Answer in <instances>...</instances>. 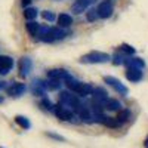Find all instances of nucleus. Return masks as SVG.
Wrapping results in <instances>:
<instances>
[{"mask_svg":"<svg viewBox=\"0 0 148 148\" xmlns=\"http://www.w3.org/2000/svg\"><path fill=\"white\" fill-rule=\"evenodd\" d=\"M12 68H14V59L8 55H0V76H6Z\"/></svg>","mask_w":148,"mask_h":148,"instance_id":"nucleus-9","label":"nucleus"},{"mask_svg":"<svg viewBox=\"0 0 148 148\" xmlns=\"http://www.w3.org/2000/svg\"><path fill=\"white\" fill-rule=\"evenodd\" d=\"M56 21H58V27H62V28H67L73 24V18L68 14H61Z\"/></svg>","mask_w":148,"mask_h":148,"instance_id":"nucleus-18","label":"nucleus"},{"mask_svg":"<svg viewBox=\"0 0 148 148\" xmlns=\"http://www.w3.org/2000/svg\"><path fill=\"white\" fill-rule=\"evenodd\" d=\"M0 101H2V99H0Z\"/></svg>","mask_w":148,"mask_h":148,"instance_id":"nucleus-36","label":"nucleus"},{"mask_svg":"<svg viewBox=\"0 0 148 148\" xmlns=\"http://www.w3.org/2000/svg\"><path fill=\"white\" fill-rule=\"evenodd\" d=\"M126 79L132 83H136L142 80V70L139 68H127L126 70Z\"/></svg>","mask_w":148,"mask_h":148,"instance_id":"nucleus-15","label":"nucleus"},{"mask_svg":"<svg viewBox=\"0 0 148 148\" xmlns=\"http://www.w3.org/2000/svg\"><path fill=\"white\" fill-rule=\"evenodd\" d=\"M119 52L120 53H123V55H126V56H132V55H135V47H132V46H129V45H126V43H123L121 46H120V49H119Z\"/></svg>","mask_w":148,"mask_h":148,"instance_id":"nucleus-24","label":"nucleus"},{"mask_svg":"<svg viewBox=\"0 0 148 148\" xmlns=\"http://www.w3.org/2000/svg\"><path fill=\"white\" fill-rule=\"evenodd\" d=\"M68 36V31L62 27H49L47 33L45 34V37L42 39V42L45 43H53L56 40H62Z\"/></svg>","mask_w":148,"mask_h":148,"instance_id":"nucleus-4","label":"nucleus"},{"mask_svg":"<svg viewBox=\"0 0 148 148\" xmlns=\"http://www.w3.org/2000/svg\"><path fill=\"white\" fill-rule=\"evenodd\" d=\"M46 136L53 138V139H56V141H64L62 136H59V135H56V133H51V132H46Z\"/></svg>","mask_w":148,"mask_h":148,"instance_id":"nucleus-31","label":"nucleus"},{"mask_svg":"<svg viewBox=\"0 0 148 148\" xmlns=\"http://www.w3.org/2000/svg\"><path fill=\"white\" fill-rule=\"evenodd\" d=\"M59 104H61V105H64V107L71 108L74 113H76L77 108L82 105V102L79 101L77 95L71 93L70 90H62V92L59 93Z\"/></svg>","mask_w":148,"mask_h":148,"instance_id":"nucleus-2","label":"nucleus"},{"mask_svg":"<svg viewBox=\"0 0 148 148\" xmlns=\"http://www.w3.org/2000/svg\"><path fill=\"white\" fill-rule=\"evenodd\" d=\"M104 82L110 86V88H113L117 93H120L121 96H126V95L129 93V89L126 88V86L123 84L119 79H116V77H113V76H105V77H104Z\"/></svg>","mask_w":148,"mask_h":148,"instance_id":"nucleus-5","label":"nucleus"},{"mask_svg":"<svg viewBox=\"0 0 148 148\" xmlns=\"http://www.w3.org/2000/svg\"><path fill=\"white\" fill-rule=\"evenodd\" d=\"M125 61H126L125 55L120 53V52H116V53L113 55V62H114L116 65H121V64H125Z\"/></svg>","mask_w":148,"mask_h":148,"instance_id":"nucleus-30","label":"nucleus"},{"mask_svg":"<svg viewBox=\"0 0 148 148\" xmlns=\"http://www.w3.org/2000/svg\"><path fill=\"white\" fill-rule=\"evenodd\" d=\"M80 83H82V82H80V80H77L76 77H73L71 74H68V76L64 79V84L67 86V88H68L71 92H74V89H76Z\"/></svg>","mask_w":148,"mask_h":148,"instance_id":"nucleus-19","label":"nucleus"},{"mask_svg":"<svg viewBox=\"0 0 148 148\" xmlns=\"http://www.w3.org/2000/svg\"><path fill=\"white\" fill-rule=\"evenodd\" d=\"M93 86L90 84V83H80L76 89H74V92L73 93H76L77 96H80V98H84V96H89V95H92L93 93Z\"/></svg>","mask_w":148,"mask_h":148,"instance_id":"nucleus-10","label":"nucleus"},{"mask_svg":"<svg viewBox=\"0 0 148 148\" xmlns=\"http://www.w3.org/2000/svg\"><path fill=\"white\" fill-rule=\"evenodd\" d=\"M33 2V0H21V5L24 6V8H28V5Z\"/></svg>","mask_w":148,"mask_h":148,"instance_id":"nucleus-32","label":"nucleus"},{"mask_svg":"<svg viewBox=\"0 0 148 148\" xmlns=\"http://www.w3.org/2000/svg\"><path fill=\"white\" fill-rule=\"evenodd\" d=\"M68 71L64 70V68H53V70H49L47 71V79H51V80H61L64 83V79L68 76Z\"/></svg>","mask_w":148,"mask_h":148,"instance_id":"nucleus-13","label":"nucleus"},{"mask_svg":"<svg viewBox=\"0 0 148 148\" xmlns=\"http://www.w3.org/2000/svg\"><path fill=\"white\" fill-rule=\"evenodd\" d=\"M111 59V56L105 52H99V51H92L89 53L83 55L79 61L82 64H104V62H108Z\"/></svg>","mask_w":148,"mask_h":148,"instance_id":"nucleus-1","label":"nucleus"},{"mask_svg":"<svg viewBox=\"0 0 148 148\" xmlns=\"http://www.w3.org/2000/svg\"><path fill=\"white\" fill-rule=\"evenodd\" d=\"M0 148H3V147H0Z\"/></svg>","mask_w":148,"mask_h":148,"instance_id":"nucleus-35","label":"nucleus"},{"mask_svg":"<svg viewBox=\"0 0 148 148\" xmlns=\"http://www.w3.org/2000/svg\"><path fill=\"white\" fill-rule=\"evenodd\" d=\"M88 2H89V3H93V2H96V0H88Z\"/></svg>","mask_w":148,"mask_h":148,"instance_id":"nucleus-34","label":"nucleus"},{"mask_svg":"<svg viewBox=\"0 0 148 148\" xmlns=\"http://www.w3.org/2000/svg\"><path fill=\"white\" fill-rule=\"evenodd\" d=\"M15 123L24 130H28L31 127V123H30V120L25 116H15Z\"/></svg>","mask_w":148,"mask_h":148,"instance_id":"nucleus-20","label":"nucleus"},{"mask_svg":"<svg viewBox=\"0 0 148 148\" xmlns=\"http://www.w3.org/2000/svg\"><path fill=\"white\" fill-rule=\"evenodd\" d=\"M98 18H99V15H98V10L95 8H90L88 12H86V19H88L89 22H95V21H98Z\"/></svg>","mask_w":148,"mask_h":148,"instance_id":"nucleus-26","label":"nucleus"},{"mask_svg":"<svg viewBox=\"0 0 148 148\" xmlns=\"http://www.w3.org/2000/svg\"><path fill=\"white\" fill-rule=\"evenodd\" d=\"M102 125H105L107 127H113V129H117V127L121 126V125H120V121H119L116 117H107Z\"/></svg>","mask_w":148,"mask_h":148,"instance_id":"nucleus-25","label":"nucleus"},{"mask_svg":"<svg viewBox=\"0 0 148 148\" xmlns=\"http://www.w3.org/2000/svg\"><path fill=\"white\" fill-rule=\"evenodd\" d=\"M37 15H39V10H37L36 8H25L24 9V18H25L28 22L34 21L37 18Z\"/></svg>","mask_w":148,"mask_h":148,"instance_id":"nucleus-21","label":"nucleus"},{"mask_svg":"<svg viewBox=\"0 0 148 148\" xmlns=\"http://www.w3.org/2000/svg\"><path fill=\"white\" fill-rule=\"evenodd\" d=\"M46 82L43 80H39V79H36L33 80V84H31V92L33 95L36 96H45L46 95Z\"/></svg>","mask_w":148,"mask_h":148,"instance_id":"nucleus-11","label":"nucleus"},{"mask_svg":"<svg viewBox=\"0 0 148 148\" xmlns=\"http://www.w3.org/2000/svg\"><path fill=\"white\" fill-rule=\"evenodd\" d=\"M144 147H145V148H148V136H147V138H145V141H144Z\"/></svg>","mask_w":148,"mask_h":148,"instance_id":"nucleus-33","label":"nucleus"},{"mask_svg":"<svg viewBox=\"0 0 148 148\" xmlns=\"http://www.w3.org/2000/svg\"><path fill=\"white\" fill-rule=\"evenodd\" d=\"M123 65H126L127 68H139V70L145 68V62L141 58H138V56H129V58H126V61H125V64H123Z\"/></svg>","mask_w":148,"mask_h":148,"instance_id":"nucleus-14","label":"nucleus"},{"mask_svg":"<svg viewBox=\"0 0 148 148\" xmlns=\"http://www.w3.org/2000/svg\"><path fill=\"white\" fill-rule=\"evenodd\" d=\"M55 116L59 119V120H62V121H76V123H79L80 120V117L74 113V111L71 110V108H68V107H64V105H61V104H58V105H55Z\"/></svg>","mask_w":148,"mask_h":148,"instance_id":"nucleus-3","label":"nucleus"},{"mask_svg":"<svg viewBox=\"0 0 148 148\" xmlns=\"http://www.w3.org/2000/svg\"><path fill=\"white\" fill-rule=\"evenodd\" d=\"M40 107L46 111H55V105L52 104L51 99H47V98H43V99L40 101Z\"/></svg>","mask_w":148,"mask_h":148,"instance_id":"nucleus-27","label":"nucleus"},{"mask_svg":"<svg viewBox=\"0 0 148 148\" xmlns=\"http://www.w3.org/2000/svg\"><path fill=\"white\" fill-rule=\"evenodd\" d=\"M130 116H132V113H130L129 110H121L120 113H119V116H117L116 119L120 121V125H125V123H126V121L130 119Z\"/></svg>","mask_w":148,"mask_h":148,"instance_id":"nucleus-23","label":"nucleus"},{"mask_svg":"<svg viewBox=\"0 0 148 148\" xmlns=\"http://www.w3.org/2000/svg\"><path fill=\"white\" fill-rule=\"evenodd\" d=\"M18 70H19V76H21V77H24V79L28 77V74H30L31 70H33V61H31V58L22 56V58L19 59Z\"/></svg>","mask_w":148,"mask_h":148,"instance_id":"nucleus-7","label":"nucleus"},{"mask_svg":"<svg viewBox=\"0 0 148 148\" xmlns=\"http://www.w3.org/2000/svg\"><path fill=\"white\" fill-rule=\"evenodd\" d=\"M92 95H93V101L98 102V104H101V105H104V107H105V104H107L108 99H110V96H108L107 90L102 89V88H96V89L93 90Z\"/></svg>","mask_w":148,"mask_h":148,"instance_id":"nucleus-12","label":"nucleus"},{"mask_svg":"<svg viewBox=\"0 0 148 148\" xmlns=\"http://www.w3.org/2000/svg\"><path fill=\"white\" fill-rule=\"evenodd\" d=\"M25 90H27V86L24 83H12L6 88V93L9 96H14V98H18V96L24 95Z\"/></svg>","mask_w":148,"mask_h":148,"instance_id":"nucleus-8","label":"nucleus"},{"mask_svg":"<svg viewBox=\"0 0 148 148\" xmlns=\"http://www.w3.org/2000/svg\"><path fill=\"white\" fill-rule=\"evenodd\" d=\"M61 86H62V82L61 80H51V79L46 80V89L47 90H58Z\"/></svg>","mask_w":148,"mask_h":148,"instance_id":"nucleus-22","label":"nucleus"},{"mask_svg":"<svg viewBox=\"0 0 148 148\" xmlns=\"http://www.w3.org/2000/svg\"><path fill=\"white\" fill-rule=\"evenodd\" d=\"M40 24L39 22H36V21H30L25 24V28L28 31V34L33 37V39H37V36H39V31H40Z\"/></svg>","mask_w":148,"mask_h":148,"instance_id":"nucleus-17","label":"nucleus"},{"mask_svg":"<svg viewBox=\"0 0 148 148\" xmlns=\"http://www.w3.org/2000/svg\"><path fill=\"white\" fill-rule=\"evenodd\" d=\"M120 107L121 105L117 99H108V102L105 104V108L110 110V111H117V110H120Z\"/></svg>","mask_w":148,"mask_h":148,"instance_id":"nucleus-28","label":"nucleus"},{"mask_svg":"<svg viewBox=\"0 0 148 148\" xmlns=\"http://www.w3.org/2000/svg\"><path fill=\"white\" fill-rule=\"evenodd\" d=\"M89 5L90 3L88 0H76L71 6V12H74V14H83V12L89 8Z\"/></svg>","mask_w":148,"mask_h":148,"instance_id":"nucleus-16","label":"nucleus"},{"mask_svg":"<svg viewBox=\"0 0 148 148\" xmlns=\"http://www.w3.org/2000/svg\"><path fill=\"white\" fill-rule=\"evenodd\" d=\"M96 10H98V15H99L101 19H107V18H110L111 15H113L114 5H113L111 0H102V2L98 5Z\"/></svg>","mask_w":148,"mask_h":148,"instance_id":"nucleus-6","label":"nucleus"},{"mask_svg":"<svg viewBox=\"0 0 148 148\" xmlns=\"http://www.w3.org/2000/svg\"><path fill=\"white\" fill-rule=\"evenodd\" d=\"M42 18H43L45 21H47V22H53L55 19H58L56 15L53 14L52 10H43V12H42Z\"/></svg>","mask_w":148,"mask_h":148,"instance_id":"nucleus-29","label":"nucleus"}]
</instances>
